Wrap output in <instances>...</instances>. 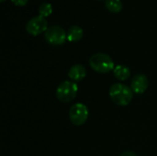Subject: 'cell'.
Here are the masks:
<instances>
[{"label":"cell","instance_id":"cell-1","mask_svg":"<svg viewBox=\"0 0 157 156\" xmlns=\"http://www.w3.org/2000/svg\"><path fill=\"white\" fill-rule=\"evenodd\" d=\"M109 97L111 100L118 106H128L132 98L133 92L131 87L121 83H115L109 88Z\"/></svg>","mask_w":157,"mask_h":156},{"label":"cell","instance_id":"cell-2","mask_svg":"<svg viewBox=\"0 0 157 156\" xmlns=\"http://www.w3.org/2000/svg\"><path fill=\"white\" fill-rule=\"evenodd\" d=\"M89 65L92 70L98 74H108L115 68L112 58L103 52L93 54L89 59Z\"/></svg>","mask_w":157,"mask_h":156},{"label":"cell","instance_id":"cell-3","mask_svg":"<svg viewBox=\"0 0 157 156\" xmlns=\"http://www.w3.org/2000/svg\"><path fill=\"white\" fill-rule=\"evenodd\" d=\"M78 93V86L72 81H63L56 88V98L62 103H69L73 101Z\"/></svg>","mask_w":157,"mask_h":156},{"label":"cell","instance_id":"cell-4","mask_svg":"<svg viewBox=\"0 0 157 156\" xmlns=\"http://www.w3.org/2000/svg\"><path fill=\"white\" fill-rule=\"evenodd\" d=\"M89 111L83 103H75L69 109V120L75 126L84 125L88 119Z\"/></svg>","mask_w":157,"mask_h":156},{"label":"cell","instance_id":"cell-5","mask_svg":"<svg viewBox=\"0 0 157 156\" xmlns=\"http://www.w3.org/2000/svg\"><path fill=\"white\" fill-rule=\"evenodd\" d=\"M44 38L49 44L52 45H63L67 40V33L60 26H52L44 32Z\"/></svg>","mask_w":157,"mask_h":156},{"label":"cell","instance_id":"cell-6","mask_svg":"<svg viewBox=\"0 0 157 156\" xmlns=\"http://www.w3.org/2000/svg\"><path fill=\"white\" fill-rule=\"evenodd\" d=\"M47 29H48V22L46 18L40 15L30 18L26 25V30L31 36H38L45 32Z\"/></svg>","mask_w":157,"mask_h":156},{"label":"cell","instance_id":"cell-7","mask_svg":"<svg viewBox=\"0 0 157 156\" xmlns=\"http://www.w3.org/2000/svg\"><path fill=\"white\" fill-rule=\"evenodd\" d=\"M148 86H149L148 78L144 74H135L132 77V80L131 82V88L132 92L137 95L144 94L147 90Z\"/></svg>","mask_w":157,"mask_h":156},{"label":"cell","instance_id":"cell-8","mask_svg":"<svg viewBox=\"0 0 157 156\" xmlns=\"http://www.w3.org/2000/svg\"><path fill=\"white\" fill-rule=\"evenodd\" d=\"M86 76V69L83 64H74L68 71V77L72 82H81Z\"/></svg>","mask_w":157,"mask_h":156},{"label":"cell","instance_id":"cell-9","mask_svg":"<svg viewBox=\"0 0 157 156\" xmlns=\"http://www.w3.org/2000/svg\"><path fill=\"white\" fill-rule=\"evenodd\" d=\"M84 36V30L81 27L77 25H74L70 27L67 31V40L71 42H77L79 41Z\"/></svg>","mask_w":157,"mask_h":156},{"label":"cell","instance_id":"cell-10","mask_svg":"<svg viewBox=\"0 0 157 156\" xmlns=\"http://www.w3.org/2000/svg\"><path fill=\"white\" fill-rule=\"evenodd\" d=\"M114 76L120 81H125L130 78L131 76V69L123 64H119L115 66L113 70Z\"/></svg>","mask_w":157,"mask_h":156},{"label":"cell","instance_id":"cell-11","mask_svg":"<svg viewBox=\"0 0 157 156\" xmlns=\"http://www.w3.org/2000/svg\"><path fill=\"white\" fill-rule=\"evenodd\" d=\"M105 6L111 13H120L123 7L121 0H106Z\"/></svg>","mask_w":157,"mask_h":156},{"label":"cell","instance_id":"cell-12","mask_svg":"<svg viewBox=\"0 0 157 156\" xmlns=\"http://www.w3.org/2000/svg\"><path fill=\"white\" fill-rule=\"evenodd\" d=\"M52 13V6L50 3H42L39 6V15L46 17H49Z\"/></svg>","mask_w":157,"mask_h":156},{"label":"cell","instance_id":"cell-13","mask_svg":"<svg viewBox=\"0 0 157 156\" xmlns=\"http://www.w3.org/2000/svg\"><path fill=\"white\" fill-rule=\"evenodd\" d=\"M17 6H24L28 4L29 0H11Z\"/></svg>","mask_w":157,"mask_h":156},{"label":"cell","instance_id":"cell-14","mask_svg":"<svg viewBox=\"0 0 157 156\" xmlns=\"http://www.w3.org/2000/svg\"><path fill=\"white\" fill-rule=\"evenodd\" d=\"M120 156H138L135 153L132 152V151H126L124 153H122Z\"/></svg>","mask_w":157,"mask_h":156},{"label":"cell","instance_id":"cell-15","mask_svg":"<svg viewBox=\"0 0 157 156\" xmlns=\"http://www.w3.org/2000/svg\"><path fill=\"white\" fill-rule=\"evenodd\" d=\"M1 2H4V1H6V0H0Z\"/></svg>","mask_w":157,"mask_h":156}]
</instances>
